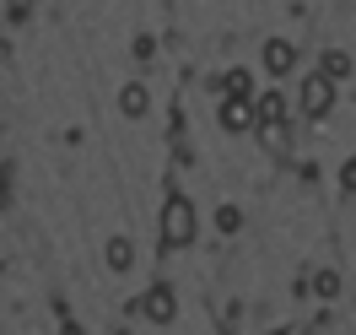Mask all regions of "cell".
<instances>
[{
	"mask_svg": "<svg viewBox=\"0 0 356 335\" xmlns=\"http://www.w3.org/2000/svg\"><path fill=\"white\" fill-rule=\"evenodd\" d=\"M189 238H195V205H189V195H168V205H162V244L184 249Z\"/></svg>",
	"mask_w": 356,
	"mask_h": 335,
	"instance_id": "1",
	"label": "cell"
},
{
	"mask_svg": "<svg viewBox=\"0 0 356 335\" xmlns=\"http://www.w3.org/2000/svg\"><path fill=\"white\" fill-rule=\"evenodd\" d=\"M334 87H340V81L324 76V70L308 76V81H302V114H308V119H324V114L334 109Z\"/></svg>",
	"mask_w": 356,
	"mask_h": 335,
	"instance_id": "2",
	"label": "cell"
},
{
	"mask_svg": "<svg viewBox=\"0 0 356 335\" xmlns=\"http://www.w3.org/2000/svg\"><path fill=\"white\" fill-rule=\"evenodd\" d=\"M216 119H222L227 135H243V130H254V125H259V109H254L248 98H222V114H216Z\"/></svg>",
	"mask_w": 356,
	"mask_h": 335,
	"instance_id": "3",
	"label": "cell"
},
{
	"mask_svg": "<svg viewBox=\"0 0 356 335\" xmlns=\"http://www.w3.org/2000/svg\"><path fill=\"white\" fill-rule=\"evenodd\" d=\"M140 313H146L152 325H173V313H178V297H173V287H152L146 297H140Z\"/></svg>",
	"mask_w": 356,
	"mask_h": 335,
	"instance_id": "4",
	"label": "cell"
},
{
	"mask_svg": "<svg viewBox=\"0 0 356 335\" xmlns=\"http://www.w3.org/2000/svg\"><path fill=\"white\" fill-rule=\"evenodd\" d=\"M259 60H265V70H270V76H286V70L297 65V49H291L286 38H270V44H265V54H259Z\"/></svg>",
	"mask_w": 356,
	"mask_h": 335,
	"instance_id": "5",
	"label": "cell"
},
{
	"mask_svg": "<svg viewBox=\"0 0 356 335\" xmlns=\"http://www.w3.org/2000/svg\"><path fill=\"white\" fill-rule=\"evenodd\" d=\"M146 109H152V92H146V81H130V87L119 92V114H124V119H146Z\"/></svg>",
	"mask_w": 356,
	"mask_h": 335,
	"instance_id": "6",
	"label": "cell"
},
{
	"mask_svg": "<svg viewBox=\"0 0 356 335\" xmlns=\"http://www.w3.org/2000/svg\"><path fill=\"white\" fill-rule=\"evenodd\" d=\"M103 260H108V270H130L135 265V244H130V238H108Z\"/></svg>",
	"mask_w": 356,
	"mask_h": 335,
	"instance_id": "7",
	"label": "cell"
},
{
	"mask_svg": "<svg viewBox=\"0 0 356 335\" xmlns=\"http://www.w3.org/2000/svg\"><path fill=\"white\" fill-rule=\"evenodd\" d=\"M318 70H324V76H334V81H346V76H351V54H346V49H324V60H318Z\"/></svg>",
	"mask_w": 356,
	"mask_h": 335,
	"instance_id": "8",
	"label": "cell"
},
{
	"mask_svg": "<svg viewBox=\"0 0 356 335\" xmlns=\"http://www.w3.org/2000/svg\"><path fill=\"white\" fill-rule=\"evenodd\" d=\"M254 109H259V125H281V119H286V98H281V92H265Z\"/></svg>",
	"mask_w": 356,
	"mask_h": 335,
	"instance_id": "9",
	"label": "cell"
},
{
	"mask_svg": "<svg viewBox=\"0 0 356 335\" xmlns=\"http://www.w3.org/2000/svg\"><path fill=\"white\" fill-rule=\"evenodd\" d=\"M216 87H222V98H248L254 81H248V70H227V76H216Z\"/></svg>",
	"mask_w": 356,
	"mask_h": 335,
	"instance_id": "10",
	"label": "cell"
},
{
	"mask_svg": "<svg viewBox=\"0 0 356 335\" xmlns=\"http://www.w3.org/2000/svg\"><path fill=\"white\" fill-rule=\"evenodd\" d=\"M216 227H222V233H238V227H243V211H238V205H222V211H216Z\"/></svg>",
	"mask_w": 356,
	"mask_h": 335,
	"instance_id": "11",
	"label": "cell"
},
{
	"mask_svg": "<svg viewBox=\"0 0 356 335\" xmlns=\"http://www.w3.org/2000/svg\"><path fill=\"white\" fill-rule=\"evenodd\" d=\"M313 287H318V297H334V292H340V276H334V270H318Z\"/></svg>",
	"mask_w": 356,
	"mask_h": 335,
	"instance_id": "12",
	"label": "cell"
},
{
	"mask_svg": "<svg viewBox=\"0 0 356 335\" xmlns=\"http://www.w3.org/2000/svg\"><path fill=\"white\" fill-rule=\"evenodd\" d=\"M340 184H346V189H356V162H346V173H340Z\"/></svg>",
	"mask_w": 356,
	"mask_h": 335,
	"instance_id": "13",
	"label": "cell"
}]
</instances>
